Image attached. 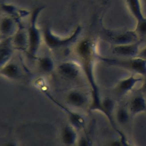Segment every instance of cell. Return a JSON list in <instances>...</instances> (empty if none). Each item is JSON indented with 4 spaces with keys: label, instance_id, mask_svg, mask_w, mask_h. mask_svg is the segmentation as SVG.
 I'll return each mask as SVG.
<instances>
[{
    "label": "cell",
    "instance_id": "1",
    "mask_svg": "<svg viewBox=\"0 0 146 146\" xmlns=\"http://www.w3.org/2000/svg\"><path fill=\"white\" fill-rule=\"evenodd\" d=\"M75 52L91 90L92 100L90 108L92 110L101 111L102 99L100 98L94 74L95 60L98 59L99 56L96 52V43L91 38H85L78 43Z\"/></svg>",
    "mask_w": 146,
    "mask_h": 146
},
{
    "label": "cell",
    "instance_id": "2",
    "mask_svg": "<svg viewBox=\"0 0 146 146\" xmlns=\"http://www.w3.org/2000/svg\"><path fill=\"white\" fill-rule=\"evenodd\" d=\"M44 8V6H43L35 7L32 10L30 16L29 26L27 30L29 39L27 53L33 58L36 56L40 46L42 39H43L40 30H39L37 25V20L39 14Z\"/></svg>",
    "mask_w": 146,
    "mask_h": 146
},
{
    "label": "cell",
    "instance_id": "3",
    "mask_svg": "<svg viewBox=\"0 0 146 146\" xmlns=\"http://www.w3.org/2000/svg\"><path fill=\"white\" fill-rule=\"evenodd\" d=\"M98 59L104 63L134 74L146 76V59L139 56L133 58H108L98 56Z\"/></svg>",
    "mask_w": 146,
    "mask_h": 146
},
{
    "label": "cell",
    "instance_id": "4",
    "mask_svg": "<svg viewBox=\"0 0 146 146\" xmlns=\"http://www.w3.org/2000/svg\"><path fill=\"white\" fill-rule=\"evenodd\" d=\"M82 31L80 26H77L68 36L61 37L53 33L48 26H46L42 31L43 40L50 49L57 50L68 47L76 42Z\"/></svg>",
    "mask_w": 146,
    "mask_h": 146
},
{
    "label": "cell",
    "instance_id": "5",
    "mask_svg": "<svg viewBox=\"0 0 146 146\" xmlns=\"http://www.w3.org/2000/svg\"><path fill=\"white\" fill-rule=\"evenodd\" d=\"M103 34L107 40L115 45L132 43L140 40L135 30H111L104 29Z\"/></svg>",
    "mask_w": 146,
    "mask_h": 146
},
{
    "label": "cell",
    "instance_id": "6",
    "mask_svg": "<svg viewBox=\"0 0 146 146\" xmlns=\"http://www.w3.org/2000/svg\"><path fill=\"white\" fill-rule=\"evenodd\" d=\"M59 74L64 79L73 80L76 79L80 75L82 71L79 63L68 60L60 63L58 67Z\"/></svg>",
    "mask_w": 146,
    "mask_h": 146
},
{
    "label": "cell",
    "instance_id": "7",
    "mask_svg": "<svg viewBox=\"0 0 146 146\" xmlns=\"http://www.w3.org/2000/svg\"><path fill=\"white\" fill-rule=\"evenodd\" d=\"M140 40L132 43L115 45L113 47L112 52L121 58H133L138 56L140 52Z\"/></svg>",
    "mask_w": 146,
    "mask_h": 146
},
{
    "label": "cell",
    "instance_id": "8",
    "mask_svg": "<svg viewBox=\"0 0 146 146\" xmlns=\"http://www.w3.org/2000/svg\"><path fill=\"white\" fill-rule=\"evenodd\" d=\"M11 42L14 48L27 52L29 46L27 31L20 23L16 33L11 37Z\"/></svg>",
    "mask_w": 146,
    "mask_h": 146
},
{
    "label": "cell",
    "instance_id": "9",
    "mask_svg": "<svg viewBox=\"0 0 146 146\" xmlns=\"http://www.w3.org/2000/svg\"><path fill=\"white\" fill-rule=\"evenodd\" d=\"M143 80V78L141 77L131 75L120 80L115 87V91L119 95H125L130 92L137 83L142 82Z\"/></svg>",
    "mask_w": 146,
    "mask_h": 146
},
{
    "label": "cell",
    "instance_id": "10",
    "mask_svg": "<svg viewBox=\"0 0 146 146\" xmlns=\"http://www.w3.org/2000/svg\"><path fill=\"white\" fill-rule=\"evenodd\" d=\"M19 23L11 16H5L1 20V34L4 38L12 37L18 30Z\"/></svg>",
    "mask_w": 146,
    "mask_h": 146
},
{
    "label": "cell",
    "instance_id": "11",
    "mask_svg": "<svg viewBox=\"0 0 146 146\" xmlns=\"http://www.w3.org/2000/svg\"><path fill=\"white\" fill-rule=\"evenodd\" d=\"M68 104L74 108H83L87 103L86 95L79 90H74L70 91L66 96Z\"/></svg>",
    "mask_w": 146,
    "mask_h": 146
},
{
    "label": "cell",
    "instance_id": "12",
    "mask_svg": "<svg viewBox=\"0 0 146 146\" xmlns=\"http://www.w3.org/2000/svg\"><path fill=\"white\" fill-rule=\"evenodd\" d=\"M1 74L5 77L12 80H18L22 76V71L20 67L11 60L1 67Z\"/></svg>",
    "mask_w": 146,
    "mask_h": 146
},
{
    "label": "cell",
    "instance_id": "13",
    "mask_svg": "<svg viewBox=\"0 0 146 146\" xmlns=\"http://www.w3.org/2000/svg\"><path fill=\"white\" fill-rule=\"evenodd\" d=\"M14 48L11 42V37L4 38L3 40H1L0 48L1 67L3 66L11 60Z\"/></svg>",
    "mask_w": 146,
    "mask_h": 146
},
{
    "label": "cell",
    "instance_id": "14",
    "mask_svg": "<svg viewBox=\"0 0 146 146\" xmlns=\"http://www.w3.org/2000/svg\"><path fill=\"white\" fill-rule=\"evenodd\" d=\"M128 108L132 116L146 112V99L143 95H136L129 102Z\"/></svg>",
    "mask_w": 146,
    "mask_h": 146
},
{
    "label": "cell",
    "instance_id": "15",
    "mask_svg": "<svg viewBox=\"0 0 146 146\" xmlns=\"http://www.w3.org/2000/svg\"><path fill=\"white\" fill-rule=\"evenodd\" d=\"M61 137L63 143L66 145H74L76 144L79 138L77 129L70 124L66 125L62 129Z\"/></svg>",
    "mask_w": 146,
    "mask_h": 146
},
{
    "label": "cell",
    "instance_id": "16",
    "mask_svg": "<svg viewBox=\"0 0 146 146\" xmlns=\"http://www.w3.org/2000/svg\"><path fill=\"white\" fill-rule=\"evenodd\" d=\"M57 104L64 111H65L68 115V117L70 123V124L72 125L74 128H75L77 130L85 129L86 122L84 118L78 113L71 111L68 109L67 107L63 106L62 104L60 103H58Z\"/></svg>",
    "mask_w": 146,
    "mask_h": 146
},
{
    "label": "cell",
    "instance_id": "17",
    "mask_svg": "<svg viewBox=\"0 0 146 146\" xmlns=\"http://www.w3.org/2000/svg\"><path fill=\"white\" fill-rule=\"evenodd\" d=\"M115 109V103L110 98L102 99L101 112H102L108 118L110 122L115 127V122L113 119V112Z\"/></svg>",
    "mask_w": 146,
    "mask_h": 146
},
{
    "label": "cell",
    "instance_id": "18",
    "mask_svg": "<svg viewBox=\"0 0 146 146\" xmlns=\"http://www.w3.org/2000/svg\"><path fill=\"white\" fill-rule=\"evenodd\" d=\"M126 2L130 12L136 21L145 17L142 13L140 0H126Z\"/></svg>",
    "mask_w": 146,
    "mask_h": 146
},
{
    "label": "cell",
    "instance_id": "19",
    "mask_svg": "<svg viewBox=\"0 0 146 146\" xmlns=\"http://www.w3.org/2000/svg\"><path fill=\"white\" fill-rule=\"evenodd\" d=\"M38 66L42 72L50 73L54 70V63L50 56L45 55L39 58Z\"/></svg>",
    "mask_w": 146,
    "mask_h": 146
},
{
    "label": "cell",
    "instance_id": "20",
    "mask_svg": "<svg viewBox=\"0 0 146 146\" xmlns=\"http://www.w3.org/2000/svg\"><path fill=\"white\" fill-rule=\"evenodd\" d=\"M130 112L128 108L124 107H119L115 113V119L120 125L126 124L129 120Z\"/></svg>",
    "mask_w": 146,
    "mask_h": 146
},
{
    "label": "cell",
    "instance_id": "21",
    "mask_svg": "<svg viewBox=\"0 0 146 146\" xmlns=\"http://www.w3.org/2000/svg\"><path fill=\"white\" fill-rule=\"evenodd\" d=\"M135 32L140 38L141 36L146 35V18L136 21Z\"/></svg>",
    "mask_w": 146,
    "mask_h": 146
},
{
    "label": "cell",
    "instance_id": "22",
    "mask_svg": "<svg viewBox=\"0 0 146 146\" xmlns=\"http://www.w3.org/2000/svg\"><path fill=\"white\" fill-rule=\"evenodd\" d=\"M117 132L119 133L120 137L118 140L113 141L111 143V146H135L128 141L125 136L123 132L119 131V130L117 131Z\"/></svg>",
    "mask_w": 146,
    "mask_h": 146
},
{
    "label": "cell",
    "instance_id": "23",
    "mask_svg": "<svg viewBox=\"0 0 146 146\" xmlns=\"http://www.w3.org/2000/svg\"><path fill=\"white\" fill-rule=\"evenodd\" d=\"M77 146H91L90 140L87 135H83L78 138Z\"/></svg>",
    "mask_w": 146,
    "mask_h": 146
},
{
    "label": "cell",
    "instance_id": "24",
    "mask_svg": "<svg viewBox=\"0 0 146 146\" xmlns=\"http://www.w3.org/2000/svg\"><path fill=\"white\" fill-rule=\"evenodd\" d=\"M139 90L141 92L146 94V76L144 78H143V80L142 81V84L139 88Z\"/></svg>",
    "mask_w": 146,
    "mask_h": 146
},
{
    "label": "cell",
    "instance_id": "25",
    "mask_svg": "<svg viewBox=\"0 0 146 146\" xmlns=\"http://www.w3.org/2000/svg\"><path fill=\"white\" fill-rule=\"evenodd\" d=\"M138 56L146 59V46L140 50Z\"/></svg>",
    "mask_w": 146,
    "mask_h": 146
},
{
    "label": "cell",
    "instance_id": "26",
    "mask_svg": "<svg viewBox=\"0 0 146 146\" xmlns=\"http://www.w3.org/2000/svg\"><path fill=\"white\" fill-rule=\"evenodd\" d=\"M3 146H18L17 143L13 141H9L3 144Z\"/></svg>",
    "mask_w": 146,
    "mask_h": 146
}]
</instances>
